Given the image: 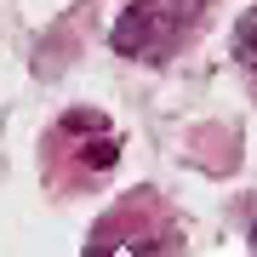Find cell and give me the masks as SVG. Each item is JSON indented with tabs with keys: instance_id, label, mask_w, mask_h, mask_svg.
Instances as JSON below:
<instances>
[{
	"instance_id": "cell-1",
	"label": "cell",
	"mask_w": 257,
	"mask_h": 257,
	"mask_svg": "<svg viewBox=\"0 0 257 257\" xmlns=\"http://www.w3.org/2000/svg\"><path fill=\"white\" fill-rule=\"evenodd\" d=\"M200 0H132L126 18L114 23V52L126 57H166L194 29Z\"/></svg>"
},
{
	"instance_id": "cell-2",
	"label": "cell",
	"mask_w": 257,
	"mask_h": 257,
	"mask_svg": "<svg viewBox=\"0 0 257 257\" xmlns=\"http://www.w3.org/2000/svg\"><path fill=\"white\" fill-rule=\"evenodd\" d=\"M234 57H240V63L257 74V12H251L246 23H240V35H234Z\"/></svg>"
}]
</instances>
